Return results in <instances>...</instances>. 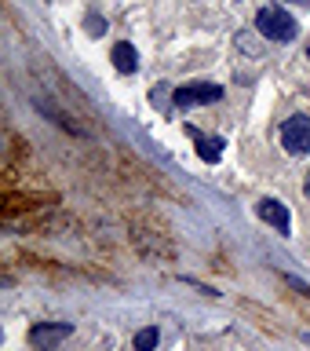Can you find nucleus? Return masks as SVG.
Instances as JSON below:
<instances>
[{
    "label": "nucleus",
    "mask_w": 310,
    "mask_h": 351,
    "mask_svg": "<svg viewBox=\"0 0 310 351\" xmlns=\"http://www.w3.org/2000/svg\"><path fill=\"white\" fill-rule=\"evenodd\" d=\"M256 29H259L267 40L289 44V40H296V33H300V22H296L285 8L267 4V8H259V11H256Z\"/></svg>",
    "instance_id": "obj_1"
},
{
    "label": "nucleus",
    "mask_w": 310,
    "mask_h": 351,
    "mask_svg": "<svg viewBox=\"0 0 310 351\" xmlns=\"http://www.w3.org/2000/svg\"><path fill=\"white\" fill-rule=\"evenodd\" d=\"M219 99H223V88L212 84V81H194V84L175 88V106H179V110L205 106V103H219Z\"/></svg>",
    "instance_id": "obj_2"
},
{
    "label": "nucleus",
    "mask_w": 310,
    "mask_h": 351,
    "mask_svg": "<svg viewBox=\"0 0 310 351\" xmlns=\"http://www.w3.org/2000/svg\"><path fill=\"white\" fill-rule=\"evenodd\" d=\"M281 147L292 154V158H303L310 154V117H289L281 125Z\"/></svg>",
    "instance_id": "obj_3"
},
{
    "label": "nucleus",
    "mask_w": 310,
    "mask_h": 351,
    "mask_svg": "<svg viewBox=\"0 0 310 351\" xmlns=\"http://www.w3.org/2000/svg\"><path fill=\"white\" fill-rule=\"evenodd\" d=\"M70 333H73V329L66 322H37L29 329V344L37 351H51V348H59Z\"/></svg>",
    "instance_id": "obj_4"
},
{
    "label": "nucleus",
    "mask_w": 310,
    "mask_h": 351,
    "mask_svg": "<svg viewBox=\"0 0 310 351\" xmlns=\"http://www.w3.org/2000/svg\"><path fill=\"white\" fill-rule=\"evenodd\" d=\"M256 213L263 223H270L274 230H281V234H289L292 230V219H289V208H285L278 197H263V202L256 205Z\"/></svg>",
    "instance_id": "obj_5"
},
{
    "label": "nucleus",
    "mask_w": 310,
    "mask_h": 351,
    "mask_svg": "<svg viewBox=\"0 0 310 351\" xmlns=\"http://www.w3.org/2000/svg\"><path fill=\"white\" fill-rule=\"evenodd\" d=\"M114 66H117L120 73H135L139 70V55H135V48H131L128 40L114 44Z\"/></svg>",
    "instance_id": "obj_6"
},
{
    "label": "nucleus",
    "mask_w": 310,
    "mask_h": 351,
    "mask_svg": "<svg viewBox=\"0 0 310 351\" xmlns=\"http://www.w3.org/2000/svg\"><path fill=\"white\" fill-rule=\"evenodd\" d=\"M197 154H201L208 165H216L223 158V139L219 136H197Z\"/></svg>",
    "instance_id": "obj_7"
},
{
    "label": "nucleus",
    "mask_w": 310,
    "mask_h": 351,
    "mask_svg": "<svg viewBox=\"0 0 310 351\" xmlns=\"http://www.w3.org/2000/svg\"><path fill=\"white\" fill-rule=\"evenodd\" d=\"M157 348V329L146 326V329H139L135 333V351H153Z\"/></svg>",
    "instance_id": "obj_8"
},
{
    "label": "nucleus",
    "mask_w": 310,
    "mask_h": 351,
    "mask_svg": "<svg viewBox=\"0 0 310 351\" xmlns=\"http://www.w3.org/2000/svg\"><path fill=\"white\" fill-rule=\"evenodd\" d=\"M84 26H88V33H92V37H103V33H106V22L99 19V15H92V19L84 22Z\"/></svg>",
    "instance_id": "obj_9"
},
{
    "label": "nucleus",
    "mask_w": 310,
    "mask_h": 351,
    "mask_svg": "<svg viewBox=\"0 0 310 351\" xmlns=\"http://www.w3.org/2000/svg\"><path fill=\"white\" fill-rule=\"evenodd\" d=\"M303 191H307V197H310V172H307V183H303Z\"/></svg>",
    "instance_id": "obj_10"
},
{
    "label": "nucleus",
    "mask_w": 310,
    "mask_h": 351,
    "mask_svg": "<svg viewBox=\"0 0 310 351\" xmlns=\"http://www.w3.org/2000/svg\"><path fill=\"white\" fill-rule=\"evenodd\" d=\"M296 4H310V0H296Z\"/></svg>",
    "instance_id": "obj_11"
},
{
    "label": "nucleus",
    "mask_w": 310,
    "mask_h": 351,
    "mask_svg": "<svg viewBox=\"0 0 310 351\" xmlns=\"http://www.w3.org/2000/svg\"><path fill=\"white\" fill-rule=\"evenodd\" d=\"M307 59H310V48H307Z\"/></svg>",
    "instance_id": "obj_12"
}]
</instances>
